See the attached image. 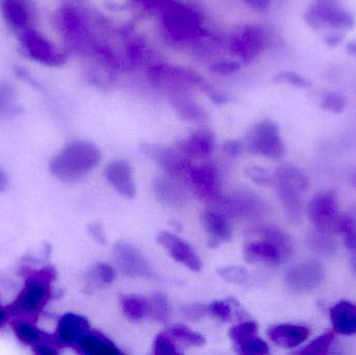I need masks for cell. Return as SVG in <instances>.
I'll return each instance as SVG.
<instances>
[{"instance_id":"obj_1","label":"cell","mask_w":356,"mask_h":355,"mask_svg":"<svg viewBox=\"0 0 356 355\" xmlns=\"http://www.w3.org/2000/svg\"><path fill=\"white\" fill-rule=\"evenodd\" d=\"M102 154L89 141H73L65 146L50 162V171L56 179L75 183L87 176L97 167Z\"/></svg>"},{"instance_id":"obj_2","label":"cell","mask_w":356,"mask_h":355,"mask_svg":"<svg viewBox=\"0 0 356 355\" xmlns=\"http://www.w3.org/2000/svg\"><path fill=\"white\" fill-rule=\"evenodd\" d=\"M292 250V242L286 233L266 227L253 229L247 235L243 254L246 262L277 266L290 258Z\"/></svg>"},{"instance_id":"obj_3","label":"cell","mask_w":356,"mask_h":355,"mask_svg":"<svg viewBox=\"0 0 356 355\" xmlns=\"http://www.w3.org/2000/svg\"><path fill=\"white\" fill-rule=\"evenodd\" d=\"M56 279V270L51 267L29 273L24 287L16 299L6 306L8 315L37 319L51 297V283Z\"/></svg>"},{"instance_id":"obj_4","label":"cell","mask_w":356,"mask_h":355,"mask_svg":"<svg viewBox=\"0 0 356 355\" xmlns=\"http://www.w3.org/2000/svg\"><path fill=\"white\" fill-rule=\"evenodd\" d=\"M305 20L315 31L346 33L355 25V18L336 0H318L305 14Z\"/></svg>"},{"instance_id":"obj_5","label":"cell","mask_w":356,"mask_h":355,"mask_svg":"<svg viewBox=\"0 0 356 355\" xmlns=\"http://www.w3.org/2000/svg\"><path fill=\"white\" fill-rule=\"evenodd\" d=\"M278 195L292 220L300 217L302 196L309 188V179L292 165L280 167L275 173Z\"/></svg>"},{"instance_id":"obj_6","label":"cell","mask_w":356,"mask_h":355,"mask_svg":"<svg viewBox=\"0 0 356 355\" xmlns=\"http://www.w3.org/2000/svg\"><path fill=\"white\" fill-rule=\"evenodd\" d=\"M17 35L21 49L31 60L48 67H60L66 63V54L60 51L49 40L33 27L21 31Z\"/></svg>"},{"instance_id":"obj_7","label":"cell","mask_w":356,"mask_h":355,"mask_svg":"<svg viewBox=\"0 0 356 355\" xmlns=\"http://www.w3.org/2000/svg\"><path fill=\"white\" fill-rule=\"evenodd\" d=\"M307 215L312 224L322 233H336L340 220L338 194L332 190L319 192L307 206Z\"/></svg>"},{"instance_id":"obj_8","label":"cell","mask_w":356,"mask_h":355,"mask_svg":"<svg viewBox=\"0 0 356 355\" xmlns=\"http://www.w3.org/2000/svg\"><path fill=\"white\" fill-rule=\"evenodd\" d=\"M248 146L251 151L268 158H282L284 144L277 123L264 120L253 127L248 135Z\"/></svg>"},{"instance_id":"obj_9","label":"cell","mask_w":356,"mask_h":355,"mask_svg":"<svg viewBox=\"0 0 356 355\" xmlns=\"http://www.w3.org/2000/svg\"><path fill=\"white\" fill-rule=\"evenodd\" d=\"M144 154L156 163L167 174L177 177L178 179H186L193 165L190 158L178 149H173L156 144L144 143L142 145Z\"/></svg>"},{"instance_id":"obj_10","label":"cell","mask_w":356,"mask_h":355,"mask_svg":"<svg viewBox=\"0 0 356 355\" xmlns=\"http://www.w3.org/2000/svg\"><path fill=\"white\" fill-rule=\"evenodd\" d=\"M188 185L197 196L213 204L221 197V181L219 171L211 164L193 166L186 177Z\"/></svg>"},{"instance_id":"obj_11","label":"cell","mask_w":356,"mask_h":355,"mask_svg":"<svg viewBox=\"0 0 356 355\" xmlns=\"http://www.w3.org/2000/svg\"><path fill=\"white\" fill-rule=\"evenodd\" d=\"M165 26L171 35L177 39H188L194 37L199 31V19L192 8L179 3L165 4Z\"/></svg>"},{"instance_id":"obj_12","label":"cell","mask_w":356,"mask_h":355,"mask_svg":"<svg viewBox=\"0 0 356 355\" xmlns=\"http://www.w3.org/2000/svg\"><path fill=\"white\" fill-rule=\"evenodd\" d=\"M213 206V208L221 210L228 217L241 219L255 218L264 212L265 208L257 196L247 192L236 193L227 198L221 196Z\"/></svg>"},{"instance_id":"obj_13","label":"cell","mask_w":356,"mask_h":355,"mask_svg":"<svg viewBox=\"0 0 356 355\" xmlns=\"http://www.w3.org/2000/svg\"><path fill=\"white\" fill-rule=\"evenodd\" d=\"M325 270L316 262L302 263L292 267L286 274V287L294 292L305 293L313 291L323 283Z\"/></svg>"},{"instance_id":"obj_14","label":"cell","mask_w":356,"mask_h":355,"mask_svg":"<svg viewBox=\"0 0 356 355\" xmlns=\"http://www.w3.org/2000/svg\"><path fill=\"white\" fill-rule=\"evenodd\" d=\"M114 256L120 270L131 277H149L152 267L138 248L129 242H117L114 245Z\"/></svg>"},{"instance_id":"obj_15","label":"cell","mask_w":356,"mask_h":355,"mask_svg":"<svg viewBox=\"0 0 356 355\" xmlns=\"http://www.w3.org/2000/svg\"><path fill=\"white\" fill-rule=\"evenodd\" d=\"M149 79H152V83L161 85L177 88L194 85V87H198L201 91L209 83L194 71L179 68V67L166 66V65L152 67L149 71Z\"/></svg>"},{"instance_id":"obj_16","label":"cell","mask_w":356,"mask_h":355,"mask_svg":"<svg viewBox=\"0 0 356 355\" xmlns=\"http://www.w3.org/2000/svg\"><path fill=\"white\" fill-rule=\"evenodd\" d=\"M265 33L259 27L247 26L232 38L230 50L245 62H250L265 48Z\"/></svg>"},{"instance_id":"obj_17","label":"cell","mask_w":356,"mask_h":355,"mask_svg":"<svg viewBox=\"0 0 356 355\" xmlns=\"http://www.w3.org/2000/svg\"><path fill=\"white\" fill-rule=\"evenodd\" d=\"M158 242L168 251L171 258L194 272L202 268V262L190 244L168 231L159 233Z\"/></svg>"},{"instance_id":"obj_18","label":"cell","mask_w":356,"mask_h":355,"mask_svg":"<svg viewBox=\"0 0 356 355\" xmlns=\"http://www.w3.org/2000/svg\"><path fill=\"white\" fill-rule=\"evenodd\" d=\"M90 331L91 329L87 318L74 313H67L58 321L54 338L60 347L75 346Z\"/></svg>"},{"instance_id":"obj_19","label":"cell","mask_w":356,"mask_h":355,"mask_svg":"<svg viewBox=\"0 0 356 355\" xmlns=\"http://www.w3.org/2000/svg\"><path fill=\"white\" fill-rule=\"evenodd\" d=\"M201 222L209 233V247H217L232 237V229L228 216L217 208H211L201 213Z\"/></svg>"},{"instance_id":"obj_20","label":"cell","mask_w":356,"mask_h":355,"mask_svg":"<svg viewBox=\"0 0 356 355\" xmlns=\"http://www.w3.org/2000/svg\"><path fill=\"white\" fill-rule=\"evenodd\" d=\"M0 8L4 21L16 35L31 27L33 8L31 0H1Z\"/></svg>"},{"instance_id":"obj_21","label":"cell","mask_w":356,"mask_h":355,"mask_svg":"<svg viewBox=\"0 0 356 355\" xmlns=\"http://www.w3.org/2000/svg\"><path fill=\"white\" fill-rule=\"evenodd\" d=\"M104 176L119 194L127 198L135 197V179L131 165L127 160H117L110 163L104 170Z\"/></svg>"},{"instance_id":"obj_22","label":"cell","mask_w":356,"mask_h":355,"mask_svg":"<svg viewBox=\"0 0 356 355\" xmlns=\"http://www.w3.org/2000/svg\"><path fill=\"white\" fill-rule=\"evenodd\" d=\"M58 26L65 39L71 45H79V42L85 38L87 33V24L85 19L81 16L76 8L70 6H65L58 10Z\"/></svg>"},{"instance_id":"obj_23","label":"cell","mask_w":356,"mask_h":355,"mask_svg":"<svg viewBox=\"0 0 356 355\" xmlns=\"http://www.w3.org/2000/svg\"><path fill=\"white\" fill-rule=\"evenodd\" d=\"M213 147L215 139L207 129H198L177 145V149L190 160L207 158L213 154Z\"/></svg>"},{"instance_id":"obj_24","label":"cell","mask_w":356,"mask_h":355,"mask_svg":"<svg viewBox=\"0 0 356 355\" xmlns=\"http://www.w3.org/2000/svg\"><path fill=\"white\" fill-rule=\"evenodd\" d=\"M154 193L156 199L161 204H167V206H177L184 204L186 200V191L181 185V179L177 177L164 176L159 177L154 179Z\"/></svg>"},{"instance_id":"obj_25","label":"cell","mask_w":356,"mask_h":355,"mask_svg":"<svg viewBox=\"0 0 356 355\" xmlns=\"http://www.w3.org/2000/svg\"><path fill=\"white\" fill-rule=\"evenodd\" d=\"M270 340L282 348L298 347L309 337V329L301 325H276L269 329Z\"/></svg>"},{"instance_id":"obj_26","label":"cell","mask_w":356,"mask_h":355,"mask_svg":"<svg viewBox=\"0 0 356 355\" xmlns=\"http://www.w3.org/2000/svg\"><path fill=\"white\" fill-rule=\"evenodd\" d=\"M330 321L336 333L343 336L356 335V306L349 302H338L330 310Z\"/></svg>"},{"instance_id":"obj_27","label":"cell","mask_w":356,"mask_h":355,"mask_svg":"<svg viewBox=\"0 0 356 355\" xmlns=\"http://www.w3.org/2000/svg\"><path fill=\"white\" fill-rule=\"evenodd\" d=\"M81 354L87 355H120L116 345L100 331H90L75 345Z\"/></svg>"},{"instance_id":"obj_28","label":"cell","mask_w":356,"mask_h":355,"mask_svg":"<svg viewBox=\"0 0 356 355\" xmlns=\"http://www.w3.org/2000/svg\"><path fill=\"white\" fill-rule=\"evenodd\" d=\"M13 331L18 338L19 341L22 342L25 345H37L40 343H48L54 346L58 345L56 338H50L43 331L35 327L29 321L17 320L13 323Z\"/></svg>"},{"instance_id":"obj_29","label":"cell","mask_w":356,"mask_h":355,"mask_svg":"<svg viewBox=\"0 0 356 355\" xmlns=\"http://www.w3.org/2000/svg\"><path fill=\"white\" fill-rule=\"evenodd\" d=\"M171 102L177 114L184 120L194 123L204 122L207 120L205 110L188 96L175 95Z\"/></svg>"},{"instance_id":"obj_30","label":"cell","mask_w":356,"mask_h":355,"mask_svg":"<svg viewBox=\"0 0 356 355\" xmlns=\"http://www.w3.org/2000/svg\"><path fill=\"white\" fill-rule=\"evenodd\" d=\"M121 308L127 319L139 322L149 316V302L141 296H127L121 299Z\"/></svg>"},{"instance_id":"obj_31","label":"cell","mask_w":356,"mask_h":355,"mask_svg":"<svg viewBox=\"0 0 356 355\" xmlns=\"http://www.w3.org/2000/svg\"><path fill=\"white\" fill-rule=\"evenodd\" d=\"M115 276H116V273L113 267L108 264H102V263L93 265L86 274L88 283L94 288L110 286L114 281Z\"/></svg>"},{"instance_id":"obj_32","label":"cell","mask_w":356,"mask_h":355,"mask_svg":"<svg viewBox=\"0 0 356 355\" xmlns=\"http://www.w3.org/2000/svg\"><path fill=\"white\" fill-rule=\"evenodd\" d=\"M209 314L213 315L218 320L229 322L234 320L238 314L243 313L236 300L229 298L225 300H216L209 306Z\"/></svg>"},{"instance_id":"obj_33","label":"cell","mask_w":356,"mask_h":355,"mask_svg":"<svg viewBox=\"0 0 356 355\" xmlns=\"http://www.w3.org/2000/svg\"><path fill=\"white\" fill-rule=\"evenodd\" d=\"M167 335L175 342L186 346H202L205 344V339L200 333H195L192 329L184 325L178 324L170 327L167 331Z\"/></svg>"},{"instance_id":"obj_34","label":"cell","mask_w":356,"mask_h":355,"mask_svg":"<svg viewBox=\"0 0 356 355\" xmlns=\"http://www.w3.org/2000/svg\"><path fill=\"white\" fill-rule=\"evenodd\" d=\"M336 233H340L344 239L347 249L356 256V220L353 217L341 215L337 225Z\"/></svg>"},{"instance_id":"obj_35","label":"cell","mask_w":356,"mask_h":355,"mask_svg":"<svg viewBox=\"0 0 356 355\" xmlns=\"http://www.w3.org/2000/svg\"><path fill=\"white\" fill-rule=\"evenodd\" d=\"M149 316L161 323H166L170 316V304L168 298L161 292L152 294L149 300Z\"/></svg>"},{"instance_id":"obj_36","label":"cell","mask_w":356,"mask_h":355,"mask_svg":"<svg viewBox=\"0 0 356 355\" xmlns=\"http://www.w3.org/2000/svg\"><path fill=\"white\" fill-rule=\"evenodd\" d=\"M259 327L253 321H246V322L238 323L234 325L229 331V338L234 342V345L242 343L251 338L257 337Z\"/></svg>"},{"instance_id":"obj_37","label":"cell","mask_w":356,"mask_h":355,"mask_svg":"<svg viewBox=\"0 0 356 355\" xmlns=\"http://www.w3.org/2000/svg\"><path fill=\"white\" fill-rule=\"evenodd\" d=\"M334 333H326L320 336L317 339L307 344L303 349L299 352V354L305 355H321L327 354L330 346L334 343Z\"/></svg>"},{"instance_id":"obj_38","label":"cell","mask_w":356,"mask_h":355,"mask_svg":"<svg viewBox=\"0 0 356 355\" xmlns=\"http://www.w3.org/2000/svg\"><path fill=\"white\" fill-rule=\"evenodd\" d=\"M238 354L244 355H265L269 354V346L259 337L246 340L238 345H234Z\"/></svg>"},{"instance_id":"obj_39","label":"cell","mask_w":356,"mask_h":355,"mask_svg":"<svg viewBox=\"0 0 356 355\" xmlns=\"http://www.w3.org/2000/svg\"><path fill=\"white\" fill-rule=\"evenodd\" d=\"M218 274L228 283H238V285H245L250 279L248 271L240 266L221 267L218 269Z\"/></svg>"},{"instance_id":"obj_40","label":"cell","mask_w":356,"mask_h":355,"mask_svg":"<svg viewBox=\"0 0 356 355\" xmlns=\"http://www.w3.org/2000/svg\"><path fill=\"white\" fill-rule=\"evenodd\" d=\"M154 354L156 355H175L179 354L177 343L167 335L166 333H160L154 340Z\"/></svg>"},{"instance_id":"obj_41","label":"cell","mask_w":356,"mask_h":355,"mask_svg":"<svg viewBox=\"0 0 356 355\" xmlns=\"http://www.w3.org/2000/svg\"><path fill=\"white\" fill-rule=\"evenodd\" d=\"M321 106L324 110H328V112L339 114V113H342L345 108H346V99L341 94L336 93V92H330V93H326L322 97Z\"/></svg>"},{"instance_id":"obj_42","label":"cell","mask_w":356,"mask_h":355,"mask_svg":"<svg viewBox=\"0 0 356 355\" xmlns=\"http://www.w3.org/2000/svg\"><path fill=\"white\" fill-rule=\"evenodd\" d=\"M16 93L10 83H0V115L14 112V100Z\"/></svg>"},{"instance_id":"obj_43","label":"cell","mask_w":356,"mask_h":355,"mask_svg":"<svg viewBox=\"0 0 356 355\" xmlns=\"http://www.w3.org/2000/svg\"><path fill=\"white\" fill-rule=\"evenodd\" d=\"M275 81H280V83H286L289 85H294V87L300 88V89H307L311 87L309 79L298 73L293 72V71H282V72L278 73L276 75Z\"/></svg>"},{"instance_id":"obj_44","label":"cell","mask_w":356,"mask_h":355,"mask_svg":"<svg viewBox=\"0 0 356 355\" xmlns=\"http://www.w3.org/2000/svg\"><path fill=\"white\" fill-rule=\"evenodd\" d=\"M182 314L188 320L198 321L209 314V306L204 304H193L182 306Z\"/></svg>"},{"instance_id":"obj_45","label":"cell","mask_w":356,"mask_h":355,"mask_svg":"<svg viewBox=\"0 0 356 355\" xmlns=\"http://www.w3.org/2000/svg\"><path fill=\"white\" fill-rule=\"evenodd\" d=\"M247 176L259 183V185H268L271 183L272 177L270 173L266 169L261 168V167H250L246 170Z\"/></svg>"},{"instance_id":"obj_46","label":"cell","mask_w":356,"mask_h":355,"mask_svg":"<svg viewBox=\"0 0 356 355\" xmlns=\"http://www.w3.org/2000/svg\"><path fill=\"white\" fill-rule=\"evenodd\" d=\"M240 68V64L236 62H218L211 66V70L219 75L234 74Z\"/></svg>"},{"instance_id":"obj_47","label":"cell","mask_w":356,"mask_h":355,"mask_svg":"<svg viewBox=\"0 0 356 355\" xmlns=\"http://www.w3.org/2000/svg\"><path fill=\"white\" fill-rule=\"evenodd\" d=\"M89 233L92 236L94 240L98 242L99 244H106V238L104 235V227L99 223H92L89 225Z\"/></svg>"},{"instance_id":"obj_48","label":"cell","mask_w":356,"mask_h":355,"mask_svg":"<svg viewBox=\"0 0 356 355\" xmlns=\"http://www.w3.org/2000/svg\"><path fill=\"white\" fill-rule=\"evenodd\" d=\"M33 352L38 355H56L58 354L56 346L48 343H40L33 346Z\"/></svg>"},{"instance_id":"obj_49","label":"cell","mask_w":356,"mask_h":355,"mask_svg":"<svg viewBox=\"0 0 356 355\" xmlns=\"http://www.w3.org/2000/svg\"><path fill=\"white\" fill-rule=\"evenodd\" d=\"M224 149H225V151L227 152L229 156H240L241 152H242L243 145L240 141L232 140V141H228L227 143L225 144Z\"/></svg>"},{"instance_id":"obj_50","label":"cell","mask_w":356,"mask_h":355,"mask_svg":"<svg viewBox=\"0 0 356 355\" xmlns=\"http://www.w3.org/2000/svg\"><path fill=\"white\" fill-rule=\"evenodd\" d=\"M344 38L345 33H326L325 37H324V41H325L327 45L337 46L344 40Z\"/></svg>"},{"instance_id":"obj_51","label":"cell","mask_w":356,"mask_h":355,"mask_svg":"<svg viewBox=\"0 0 356 355\" xmlns=\"http://www.w3.org/2000/svg\"><path fill=\"white\" fill-rule=\"evenodd\" d=\"M250 8L257 10H266L271 3V0H244Z\"/></svg>"},{"instance_id":"obj_52","label":"cell","mask_w":356,"mask_h":355,"mask_svg":"<svg viewBox=\"0 0 356 355\" xmlns=\"http://www.w3.org/2000/svg\"><path fill=\"white\" fill-rule=\"evenodd\" d=\"M8 317H10V315H8V310L0 304V329H2L6 324Z\"/></svg>"},{"instance_id":"obj_53","label":"cell","mask_w":356,"mask_h":355,"mask_svg":"<svg viewBox=\"0 0 356 355\" xmlns=\"http://www.w3.org/2000/svg\"><path fill=\"white\" fill-rule=\"evenodd\" d=\"M139 3H141L144 8H156L158 4L161 3V0H137Z\"/></svg>"},{"instance_id":"obj_54","label":"cell","mask_w":356,"mask_h":355,"mask_svg":"<svg viewBox=\"0 0 356 355\" xmlns=\"http://www.w3.org/2000/svg\"><path fill=\"white\" fill-rule=\"evenodd\" d=\"M6 185H8V176H6V172L0 168V191L6 190Z\"/></svg>"},{"instance_id":"obj_55","label":"cell","mask_w":356,"mask_h":355,"mask_svg":"<svg viewBox=\"0 0 356 355\" xmlns=\"http://www.w3.org/2000/svg\"><path fill=\"white\" fill-rule=\"evenodd\" d=\"M347 52L350 56H355L356 58V40L355 41L350 42V43L347 45L346 47Z\"/></svg>"},{"instance_id":"obj_56","label":"cell","mask_w":356,"mask_h":355,"mask_svg":"<svg viewBox=\"0 0 356 355\" xmlns=\"http://www.w3.org/2000/svg\"><path fill=\"white\" fill-rule=\"evenodd\" d=\"M351 264H353V271H355L356 275V256H355V258H353V263H351Z\"/></svg>"},{"instance_id":"obj_57","label":"cell","mask_w":356,"mask_h":355,"mask_svg":"<svg viewBox=\"0 0 356 355\" xmlns=\"http://www.w3.org/2000/svg\"><path fill=\"white\" fill-rule=\"evenodd\" d=\"M351 183H353V185L356 188V173L351 176Z\"/></svg>"},{"instance_id":"obj_58","label":"cell","mask_w":356,"mask_h":355,"mask_svg":"<svg viewBox=\"0 0 356 355\" xmlns=\"http://www.w3.org/2000/svg\"></svg>"}]
</instances>
